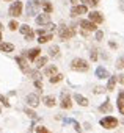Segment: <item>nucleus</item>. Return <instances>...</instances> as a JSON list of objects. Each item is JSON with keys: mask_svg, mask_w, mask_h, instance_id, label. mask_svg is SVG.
Listing matches in <instances>:
<instances>
[{"mask_svg": "<svg viewBox=\"0 0 124 133\" xmlns=\"http://www.w3.org/2000/svg\"><path fill=\"white\" fill-rule=\"evenodd\" d=\"M71 69L76 71V72H86V71L90 69V64H88V61L83 59V58H74V59L71 61Z\"/></svg>", "mask_w": 124, "mask_h": 133, "instance_id": "1", "label": "nucleus"}, {"mask_svg": "<svg viewBox=\"0 0 124 133\" xmlns=\"http://www.w3.org/2000/svg\"><path fill=\"white\" fill-rule=\"evenodd\" d=\"M39 8H41V0H28L25 6L27 16H36Z\"/></svg>", "mask_w": 124, "mask_h": 133, "instance_id": "2", "label": "nucleus"}, {"mask_svg": "<svg viewBox=\"0 0 124 133\" xmlns=\"http://www.w3.org/2000/svg\"><path fill=\"white\" fill-rule=\"evenodd\" d=\"M99 124H101L104 128L111 130V128H116L119 122H118V119H116V117H113V116H105V117H102V119L99 121Z\"/></svg>", "mask_w": 124, "mask_h": 133, "instance_id": "3", "label": "nucleus"}, {"mask_svg": "<svg viewBox=\"0 0 124 133\" xmlns=\"http://www.w3.org/2000/svg\"><path fill=\"white\" fill-rule=\"evenodd\" d=\"M58 35H60V38L63 39V41H68V39H71V38L76 35V30H74L72 27H65V25H61V27L58 28Z\"/></svg>", "mask_w": 124, "mask_h": 133, "instance_id": "4", "label": "nucleus"}, {"mask_svg": "<svg viewBox=\"0 0 124 133\" xmlns=\"http://www.w3.org/2000/svg\"><path fill=\"white\" fill-rule=\"evenodd\" d=\"M8 13H10L11 17H19L22 14V2H19V0H17V2H13Z\"/></svg>", "mask_w": 124, "mask_h": 133, "instance_id": "5", "label": "nucleus"}, {"mask_svg": "<svg viewBox=\"0 0 124 133\" xmlns=\"http://www.w3.org/2000/svg\"><path fill=\"white\" fill-rule=\"evenodd\" d=\"M60 107L63 108V110H69V108L72 107V100H71V96H69L66 91H63V94H61V103H60Z\"/></svg>", "mask_w": 124, "mask_h": 133, "instance_id": "6", "label": "nucleus"}, {"mask_svg": "<svg viewBox=\"0 0 124 133\" xmlns=\"http://www.w3.org/2000/svg\"><path fill=\"white\" fill-rule=\"evenodd\" d=\"M80 27H82V30H85V31H96V30H97L96 24L91 22V21H88V19L80 21Z\"/></svg>", "mask_w": 124, "mask_h": 133, "instance_id": "7", "label": "nucleus"}, {"mask_svg": "<svg viewBox=\"0 0 124 133\" xmlns=\"http://www.w3.org/2000/svg\"><path fill=\"white\" fill-rule=\"evenodd\" d=\"M39 53H41V49H39V47H35V49L25 50V52H24V56H27L30 61H35V59L39 56Z\"/></svg>", "mask_w": 124, "mask_h": 133, "instance_id": "8", "label": "nucleus"}, {"mask_svg": "<svg viewBox=\"0 0 124 133\" xmlns=\"http://www.w3.org/2000/svg\"><path fill=\"white\" fill-rule=\"evenodd\" d=\"M16 63L19 64V68H21V71H22V72H25V74H28V72H30L28 61L25 59V56H17V58H16Z\"/></svg>", "mask_w": 124, "mask_h": 133, "instance_id": "9", "label": "nucleus"}, {"mask_svg": "<svg viewBox=\"0 0 124 133\" xmlns=\"http://www.w3.org/2000/svg\"><path fill=\"white\" fill-rule=\"evenodd\" d=\"M86 6L85 5H74L72 10H71V16L76 17V16H82V14H86Z\"/></svg>", "mask_w": 124, "mask_h": 133, "instance_id": "10", "label": "nucleus"}, {"mask_svg": "<svg viewBox=\"0 0 124 133\" xmlns=\"http://www.w3.org/2000/svg\"><path fill=\"white\" fill-rule=\"evenodd\" d=\"M88 21H91V22H94V24L97 25V24H102V22H104V16H102L99 11H91V13L88 14Z\"/></svg>", "mask_w": 124, "mask_h": 133, "instance_id": "11", "label": "nucleus"}, {"mask_svg": "<svg viewBox=\"0 0 124 133\" xmlns=\"http://www.w3.org/2000/svg\"><path fill=\"white\" fill-rule=\"evenodd\" d=\"M25 102H27L32 108H36V107L39 105V97H38V94H28V96L25 97Z\"/></svg>", "mask_w": 124, "mask_h": 133, "instance_id": "12", "label": "nucleus"}, {"mask_svg": "<svg viewBox=\"0 0 124 133\" xmlns=\"http://www.w3.org/2000/svg\"><path fill=\"white\" fill-rule=\"evenodd\" d=\"M36 24L38 25H47V24H50V14H47V13L38 14L36 16Z\"/></svg>", "mask_w": 124, "mask_h": 133, "instance_id": "13", "label": "nucleus"}, {"mask_svg": "<svg viewBox=\"0 0 124 133\" xmlns=\"http://www.w3.org/2000/svg\"><path fill=\"white\" fill-rule=\"evenodd\" d=\"M118 103V110H119V114H122L124 116V91H119L118 92V100H116Z\"/></svg>", "mask_w": 124, "mask_h": 133, "instance_id": "14", "label": "nucleus"}, {"mask_svg": "<svg viewBox=\"0 0 124 133\" xmlns=\"http://www.w3.org/2000/svg\"><path fill=\"white\" fill-rule=\"evenodd\" d=\"M96 77L104 80V78H108V77H110V74H108V71L104 68V66H99V68L96 69Z\"/></svg>", "mask_w": 124, "mask_h": 133, "instance_id": "15", "label": "nucleus"}, {"mask_svg": "<svg viewBox=\"0 0 124 133\" xmlns=\"http://www.w3.org/2000/svg\"><path fill=\"white\" fill-rule=\"evenodd\" d=\"M74 100L80 105V107H88V99L86 97H83V96H80V94H74Z\"/></svg>", "mask_w": 124, "mask_h": 133, "instance_id": "16", "label": "nucleus"}, {"mask_svg": "<svg viewBox=\"0 0 124 133\" xmlns=\"http://www.w3.org/2000/svg\"><path fill=\"white\" fill-rule=\"evenodd\" d=\"M44 74H46L47 77H52V75L58 74V69H57V66H55V64H50V66H47V68L44 69Z\"/></svg>", "mask_w": 124, "mask_h": 133, "instance_id": "17", "label": "nucleus"}, {"mask_svg": "<svg viewBox=\"0 0 124 133\" xmlns=\"http://www.w3.org/2000/svg\"><path fill=\"white\" fill-rule=\"evenodd\" d=\"M42 102H44V105H46V107H49V108H52V107H55V105H57V100H55V97H53V96H46V97L42 99Z\"/></svg>", "mask_w": 124, "mask_h": 133, "instance_id": "18", "label": "nucleus"}, {"mask_svg": "<svg viewBox=\"0 0 124 133\" xmlns=\"http://www.w3.org/2000/svg\"><path fill=\"white\" fill-rule=\"evenodd\" d=\"M46 64H47V56H38V58L35 59V66H36V69L44 68Z\"/></svg>", "mask_w": 124, "mask_h": 133, "instance_id": "19", "label": "nucleus"}, {"mask_svg": "<svg viewBox=\"0 0 124 133\" xmlns=\"http://www.w3.org/2000/svg\"><path fill=\"white\" fill-rule=\"evenodd\" d=\"M41 8H42V10H44V13H47V14H50V13L53 11L52 3H50V2H47V0H41Z\"/></svg>", "mask_w": 124, "mask_h": 133, "instance_id": "20", "label": "nucleus"}, {"mask_svg": "<svg viewBox=\"0 0 124 133\" xmlns=\"http://www.w3.org/2000/svg\"><path fill=\"white\" fill-rule=\"evenodd\" d=\"M115 86H116V75H110L108 77V83H107V91H113L115 89Z\"/></svg>", "mask_w": 124, "mask_h": 133, "instance_id": "21", "label": "nucleus"}, {"mask_svg": "<svg viewBox=\"0 0 124 133\" xmlns=\"http://www.w3.org/2000/svg\"><path fill=\"white\" fill-rule=\"evenodd\" d=\"M0 50H2V52H13L14 45L11 42H2V41H0Z\"/></svg>", "mask_w": 124, "mask_h": 133, "instance_id": "22", "label": "nucleus"}, {"mask_svg": "<svg viewBox=\"0 0 124 133\" xmlns=\"http://www.w3.org/2000/svg\"><path fill=\"white\" fill-rule=\"evenodd\" d=\"M99 111H101V113H110V111H111V105H110V100H108V99L99 107Z\"/></svg>", "mask_w": 124, "mask_h": 133, "instance_id": "23", "label": "nucleus"}, {"mask_svg": "<svg viewBox=\"0 0 124 133\" xmlns=\"http://www.w3.org/2000/svg\"><path fill=\"white\" fill-rule=\"evenodd\" d=\"M19 31H21V33H22L24 36H27V35L33 33L32 27H30V25H27V24H24V25H19Z\"/></svg>", "mask_w": 124, "mask_h": 133, "instance_id": "24", "label": "nucleus"}, {"mask_svg": "<svg viewBox=\"0 0 124 133\" xmlns=\"http://www.w3.org/2000/svg\"><path fill=\"white\" fill-rule=\"evenodd\" d=\"M52 38H53L52 33H46V35H41V36L38 38V42H39V44H46V42H49Z\"/></svg>", "mask_w": 124, "mask_h": 133, "instance_id": "25", "label": "nucleus"}, {"mask_svg": "<svg viewBox=\"0 0 124 133\" xmlns=\"http://www.w3.org/2000/svg\"><path fill=\"white\" fill-rule=\"evenodd\" d=\"M49 55H50L52 58L60 56V47H58V45H52V47L49 49Z\"/></svg>", "mask_w": 124, "mask_h": 133, "instance_id": "26", "label": "nucleus"}, {"mask_svg": "<svg viewBox=\"0 0 124 133\" xmlns=\"http://www.w3.org/2000/svg\"><path fill=\"white\" fill-rule=\"evenodd\" d=\"M63 80V75L61 74H55V75H52L50 78H49V82L52 83V85H55V83H58V82H61Z\"/></svg>", "mask_w": 124, "mask_h": 133, "instance_id": "27", "label": "nucleus"}, {"mask_svg": "<svg viewBox=\"0 0 124 133\" xmlns=\"http://www.w3.org/2000/svg\"><path fill=\"white\" fill-rule=\"evenodd\" d=\"M116 69H124V55H121L118 59H116Z\"/></svg>", "mask_w": 124, "mask_h": 133, "instance_id": "28", "label": "nucleus"}, {"mask_svg": "<svg viewBox=\"0 0 124 133\" xmlns=\"http://www.w3.org/2000/svg\"><path fill=\"white\" fill-rule=\"evenodd\" d=\"M80 2L85 6H96L97 5V0H80Z\"/></svg>", "mask_w": 124, "mask_h": 133, "instance_id": "29", "label": "nucleus"}, {"mask_svg": "<svg viewBox=\"0 0 124 133\" xmlns=\"http://www.w3.org/2000/svg\"><path fill=\"white\" fill-rule=\"evenodd\" d=\"M8 28H10L11 31H14V30H17V28H19V22H17V21H11V22L8 24Z\"/></svg>", "mask_w": 124, "mask_h": 133, "instance_id": "30", "label": "nucleus"}, {"mask_svg": "<svg viewBox=\"0 0 124 133\" xmlns=\"http://www.w3.org/2000/svg\"><path fill=\"white\" fill-rule=\"evenodd\" d=\"M0 103H3L7 108H10V107H11V103L8 102V99H7L5 96H2V94H0Z\"/></svg>", "mask_w": 124, "mask_h": 133, "instance_id": "31", "label": "nucleus"}, {"mask_svg": "<svg viewBox=\"0 0 124 133\" xmlns=\"http://www.w3.org/2000/svg\"><path fill=\"white\" fill-rule=\"evenodd\" d=\"M36 133H50V130L46 128L44 125H38V127H36Z\"/></svg>", "mask_w": 124, "mask_h": 133, "instance_id": "32", "label": "nucleus"}, {"mask_svg": "<svg viewBox=\"0 0 124 133\" xmlns=\"http://www.w3.org/2000/svg\"><path fill=\"white\" fill-rule=\"evenodd\" d=\"M25 114H27V116H30L32 119H36V117H38V116H36V113H35L33 110H30V108H25Z\"/></svg>", "mask_w": 124, "mask_h": 133, "instance_id": "33", "label": "nucleus"}, {"mask_svg": "<svg viewBox=\"0 0 124 133\" xmlns=\"http://www.w3.org/2000/svg\"><path fill=\"white\" fill-rule=\"evenodd\" d=\"M90 56H91V61H96V59H97V50L93 49V50L90 52Z\"/></svg>", "mask_w": 124, "mask_h": 133, "instance_id": "34", "label": "nucleus"}, {"mask_svg": "<svg viewBox=\"0 0 124 133\" xmlns=\"http://www.w3.org/2000/svg\"><path fill=\"white\" fill-rule=\"evenodd\" d=\"M102 38H104V31H101V30H97V31H96V39H97V41H101Z\"/></svg>", "mask_w": 124, "mask_h": 133, "instance_id": "35", "label": "nucleus"}, {"mask_svg": "<svg viewBox=\"0 0 124 133\" xmlns=\"http://www.w3.org/2000/svg\"><path fill=\"white\" fill-rule=\"evenodd\" d=\"M116 82H119L121 85H124V74H119V75H116Z\"/></svg>", "mask_w": 124, "mask_h": 133, "instance_id": "36", "label": "nucleus"}, {"mask_svg": "<svg viewBox=\"0 0 124 133\" xmlns=\"http://www.w3.org/2000/svg\"><path fill=\"white\" fill-rule=\"evenodd\" d=\"M33 39H35V31H33V33H30V35H27V36H25V41H33Z\"/></svg>", "mask_w": 124, "mask_h": 133, "instance_id": "37", "label": "nucleus"}, {"mask_svg": "<svg viewBox=\"0 0 124 133\" xmlns=\"http://www.w3.org/2000/svg\"><path fill=\"white\" fill-rule=\"evenodd\" d=\"M35 86H36L38 89H42V83H41V80H35Z\"/></svg>", "mask_w": 124, "mask_h": 133, "instance_id": "38", "label": "nucleus"}, {"mask_svg": "<svg viewBox=\"0 0 124 133\" xmlns=\"http://www.w3.org/2000/svg\"><path fill=\"white\" fill-rule=\"evenodd\" d=\"M94 92H96V94H101V92H104V88H102V86H96V88H94Z\"/></svg>", "mask_w": 124, "mask_h": 133, "instance_id": "39", "label": "nucleus"}, {"mask_svg": "<svg viewBox=\"0 0 124 133\" xmlns=\"http://www.w3.org/2000/svg\"><path fill=\"white\" fill-rule=\"evenodd\" d=\"M72 124H74V127H76V131H82V128H80V124H79V122H76V121H74Z\"/></svg>", "mask_w": 124, "mask_h": 133, "instance_id": "40", "label": "nucleus"}, {"mask_svg": "<svg viewBox=\"0 0 124 133\" xmlns=\"http://www.w3.org/2000/svg\"><path fill=\"white\" fill-rule=\"evenodd\" d=\"M36 33H38V35L41 36V35H46V30H44V28H39V30H38Z\"/></svg>", "mask_w": 124, "mask_h": 133, "instance_id": "41", "label": "nucleus"}, {"mask_svg": "<svg viewBox=\"0 0 124 133\" xmlns=\"http://www.w3.org/2000/svg\"><path fill=\"white\" fill-rule=\"evenodd\" d=\"M110 47H111V49H116V47H118V45H116V44H115V42H113V41H110Z\"/></svg>", "mask_w": 124, "mask_h": 133, "instance_id": "42", "label": "nucleus"}, {"mask_svg": "<svg viewBox=\"0 0 124 133\" xmlns=\"http://www.w3.org/2000/svg\"><path fill=\"white\" fill-rule=\"evenodd\" d=\"M71 3H72V5H76V3H77V0H71Z\"/></svg>", "mask_w": 124, "mask_h": 133, "instance_id": "43", "label": "nucleus"}, {"mask_svg": "<svg viewBox=\"0 0 124 133\" xmlns=\"http://www.w3.org/2000/svg\"><path fill=\"white\" fill-rule=\"evenodd\" d=\"M0 41H2V30H0Z\"/></svg>", "mask_w": 124, "mask_h": 133, "instance_id": "44", "label": "nucleus"}, {"mask_svg": "<svg viewBox=\"0 0 124 133\" xmlns=\"http://www.w3.org/2000/svg\"><path fill=\"white\" fill-rule=\"evenodd\" d=\"M5 2H13V0H5Z\"/></svg>", "mask_w": 124, "mask_h": 133, "instance_id": "45", "label": "nucleus"}, {"mask_svg": "<svg viewBox=\"0 0 124 133\" xmlns=\"http://www.w3.org/2000/svg\"><path fill=\"white\" fill-rule=\"evenodd\" d=\"M0 113H2V108H0Z\"/></svg>", "mask_w": 124, "mask_h": 133, "instance_id": "46", "label": "nucleus"}]
</instances>
